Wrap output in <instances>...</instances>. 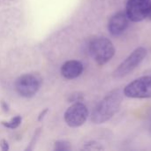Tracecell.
I'll return each mask as SVG.
<instances>
[{"label":"cell","instance_id":"10","mask_svg":"<svg viewBox=\"0 0 151 151\" xmlns=\"http://www.w3.org/2000/svg\"><path fill=\"white\" fill-rule=\"evenodd\" d=\"M21 121H22L21 117H20V116H16V117L12 118L11 120H9V121H2L1 124H2L4 127H7V128L15 129V128H17V127L20 125Z\"/></svg>","mask_w":151,"mask_h":151},{"label":"cell","instance_id":"3","mask_svg":"<svg viewBox=\"0 0 151 151\" xmlns=\"http://www.w3.org/2000/svg\"><path fill=\"white\" fill-rule=\"evenodd\" d=\"M146 56H147V50L144 47L136 48L115 69L113 73V76L117 79H120L127 76L141 65V63L145 59Z\"/></svg>","mask_w":151,"mask_h":151},{"label":"cell","instance_id":"17","mask_svg":"<svg viewBox=\"0 0 151 151\" xmlns=\"http://www.w3.org/2000/svg\"><path fill=\"white\" fill-rule=\"evenodd\" d=\"M148 17L150 18V19H151V4H150V12H149V15Z\"/></svg>","mask_w":151,"mask_h":151},{"label":"cell","instance_id":"8","mask_svg":"<svg viewBox=\"0 0 151 151\" xmlns=\"http://www.w3.org/2000/svg\"><path fill=\"white\" fill-rule=\"evenodd\" d=\"M128 23L129 19L126 12H118L109 19L108 30L114 36L120 35L127 30Z\"/></svg>","mask_w":151,"mask_h":151},{"label":"cell","instance_id":"2","mask_svg":"<svg viewBox=\"0 0 151 151\" xmlns=\"http://www.w3.org/2000/svg\"><path fill=\"white\" fill-rule=\"evenodd\" d=\"M88 50L91 57L99 65H104L111 61L116 51L112 42L106 37H96L91 40Z\"/></svg>","mask_w":151,"mask_h":151},{"label":"cell","instance_id":"16","mask_svg":"<svg viewBox=\"0 0 151 151\" xmlns=\"http://www.w3.org/2000/svg\"><path fill=\"white\" fill-rule=\"evenodd\" d=\"M2 107H3L4 111H9V107H8L7 104H5L4 102H2Z\"/></svg>","mask_w":151,"mask_h":151},{"label":"cell","instance_id":"4","mask_svg":"<svg viewBox=\"0 0 151 151\" xmlns=\"http://www.w3.org/2000/svg\"><path fill=\"white\" fill-rule=\"evenodd\" d=\"M124 96L129 98H151V76H142L128 83L123 90Z\"/></svg>","mask_w":151,"mask_h":151},{"label":"cell","instance_id":"15","mask_svg":"<svg viewBox=\"0 0 151 151\" xmlns=\"http://www.w3.org/2000/svg\"><path fill=\"white\" fill-rule=\"evenodd\" d=\"M48 112V109H45L43 111H42L41 113H40V115H39V117H38V120L39 121H41L43 118H44V116H45V114Z\"/></svg>","mask_w":151,"mask_h":151},{"label":"cell","instance_id":"7","mask_svg":"<svg viewBox=\"0 0 151 151\" xmlns=\"http://www.w3.org/2000/svg\"><path fill=\"white\" fill-rule=\"evenodd\" d=\"M88 117V111L81 102L74 103L65 113V121L71 127H78L82 126Z\"/></svg>","mask_w":151,"mask_h":151},{"label":"cell","instance_id":"13","mask_svg":"<svg viewBox=\"0 0 151 151\" xmlns=\"http://www.w3.org/2000/svg\"><path fill=\"white\" fill-rule=\"evenodd\" d=\"M98 145H99L98 143L92 142L87 143V144H86L85 149H86V150H102V149H103V147H99Z\"/></svg>","mask_w":151,"mask_h":151},{"label":"cell","instance_id":"11","mask_svg":"<svg viewBox=\"0 0 151 151\" xmlns=\"http://www.w3.org/2000/svg\"><path fill=\"white\" fill-rule=\"evenodd\" d=\"M54 150L57 151H66L71 150V146L67 141L61 140V141H58L55 142Z\"/></svg>","mask_w":151,"mask_h":151},{"label":"cell","instance_id":"5","mask_svg":"<svg viewBox=\"0 0 151 151\" xmlns=\"http://www.w3.org/2000/svg\"><path fill=\"white\" fill-rule=\"evenodd\" d=\"M42 79L37 74L27 73L19 76L15 81L17 93L23 97H32L39 90Z\"/></svg>","mask_w":151,"mask_h":151},{"label":"cell","instance_id":"14","mask_svg":"<svg viewBox=\"0 0 151 151\" xmlns=\"http://www.w3.org/2000/svg\"><path fill=\"white\" fill-rule=\"evenodd\" d=\"M0 147H1V149H2V150H9V144H8L7 141H5V140H4V139L1 140V142H0Z\"/></svg>","mask_w":151,"mask_h":151},{"label":"cell","instance_id":"9","mask_svg":"<svg viewBox=\"0 0 151 151\" xmlns=\"http://www.w3.org/2000/svg\"><path fill=\"white\" fill-rule=\"evenodd\" d=\"M83 72V65L78 60L66 61L61 67V74L65 79H75Z\"/></svg>","mask_w":151,"mask_h":151},{"label":"cell","instance_id":"6","mask_svg":"<svg viewBox=\"0 0 151 151\" xmlns=\"http://www.w3.org/2000/svg\"><path fill=\"white\" fill-rule=\"evenodd\" d=\"M151 0H127L126 13L129 20L139 22L148 18Z\"/></svg>","mask_w":151,"mask_h":151},{"label":"cell","instance_id":"1","mask_svg":"<svg viewBox=\"0 0 151 151\" xmlns=\"http://www.w3.org/2000/svg\"><path fill=\"white\" fill-rule=\"evenodd\" d=\"M124 93L119 88L111 90L95 107L91 120L95 124H103L113 118L122 104Z\"/></svg>","mask_w":151,"mask_h":151},{"label":"cell","instance_id":"12","mask_svg":"<svg viewBox=\"0 0 151 151\" xmlns=\"http://www.w3.org/2000/svg\"><path fill=\"white\" fill-rule=\"evenodd\" d=\"M69 102L70 103H78L81 102L83 100V96L81 93H73L69 97Z\"/></svg>","mask_w":151,"mask_h":151},{"label":"cell","instance_id":"18","mask_svg":"<svg viewBox=\"0 0 151 151\" xmlns=\"http://www.w3.org/2000/svg\"><path fill=\"white\" fill-rule=\"evenodd\" d=\"M149 132H150V134L151 135V123L150 125V128H149Z\"/></svg>","mask_w":151,"mask_h":151}]
</instances>
